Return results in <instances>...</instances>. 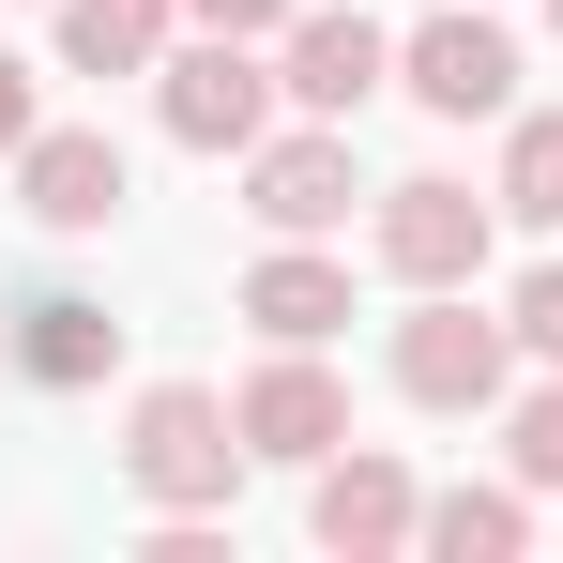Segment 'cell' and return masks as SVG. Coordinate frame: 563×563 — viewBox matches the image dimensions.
<instances>
[{"mask_svg": "<svg viewBox=\"0 0 563 563\" xmlns=\"http://www.w3.org/2000/svg\"><path fill=\"white\" fill-rule=\"evenodd\" d=\"M122 487H137L153 518H229V487H244V411H229L213 380H153V396L122 411Z\"/></svg>", "mask_w": 563, "mask_h": 563, "instance_id": "6da1fadb", "label": "cell"}, {"mask_svg": "<svg viewBox=\"0 0 563 563\" xmlns=\"http://www.w3.org/2000/svg\"><path fill=\"white\" fill-rule=\"evenodd\" d=\"M380 380L411 411H503L518 396V320H472V289H411V320L380 335Z\"/></svg>", "mask_w": 563, "mask_h": 563, "instance_id": "7a4b0ae2", "label": "cell"}, {"mask_svg": "<svg viewBox=\"0 0 563 563\" xmlns=\"http://www.w3.org/2000/svg\"><path fill=\"white\" fill-rule=\"evenodd\" d=\"M275 107H289V92H275V62H260L244 31H198V46L153 62V122H168L184 153H260Z\"/></svg>", "mask_w": 563, "mask_h": 563, "instance_id": "3957f363", "label": "cell"}, {"mask_svg": "<svg viewBox=\"0 0 563 563\" xmlns=\"http://www.w3.org/2000/svg\"><path fill=\"white\" fill-rule=\"evenodd\" d=\"M487 229H503V198L442 184V168L380 184V213H366V244H380V275H396V289H472V275H487Z\"/></svg>", "mask_w": 563, "mask_h": 563, "instance_id": "277c9868", "label": "cell"}, {"mask_svg": "<svg viewBox=\"0 0 563 563\" xmlns=\"http://www.w3.org/2000/svg\"><path fill=\"white\" fill-rule=\"evenodd\" d=\"M275 92L305 122H366V92H396V31H380L366 0H305L275 31Z\"/></svg>", "mask_w": 563, "mask_h": 563, "instance_id": "5b68a950", "label": "cell"}, {"mask_svg": "<svg viewBox=\"0 0 563 563\" xmlns=\"http://www.w3.org/2000/svg\"><path fill=\"white\" fill-rule=\"evenodd\" d=\"M305 533H320L335 563H396V549H427V487H411V457L335 442V457L305 472Z\"/></svg>", "mask_w": 563, "mask_h": 563, "instance_id": "8992f818", "label": "cell"}, {"mask_svg": "<svg viewBox=\"0 0 563 563\" xmlns=\"http://www.w3.org/2000/svg\"><path fill=\"white\" fill-rule=\"evenodd\" d=\"M396 92L427 107V122H503V107H518V31H503L487 0L427 15V31L396 46Z\"/></svg>", "mask_w": 563, "mask_h": 563, "instance_id": "52a82bcc", "label": "cell"}, {"mask_svg": "<svg viewBox=\"0 0 563 563\" xmlns=\"http://www.w3.org/2000/svg\"><path fill=\"white\" fill-rule=\"evenodd\" d=\"M122 198H137V168H122V137H107V122H31V153H15V213H31V229L92 244Z\"/></svg>", "mask_w": 563, "mask_h": 563, "instance_id": "ba28073f", "label": "cell"}, {"mask_svg": "<svg viewBox=\"0 0 563 563\" xmlns=\"http://www.w3.org/2000/svg\"><path fill=\"white\" fill-rule=\"evenodd\" d=\"M351 122H289V137H260L244 153V213L275 229V244H320V229H351Z\"/></svg>", "mask_w": 563, "mask_h": 563, "instance_id": "9c48e42d", "label": "cell"}, {"mask_svg": "<svg viewBox=\"0 0 563 563\" xmlns=\"http://www.w3.org/2000/svg\"><path fill=\"white\" fill-rule=\"evenodd\" d=\"M229 411H244V457H289V472H320L335 442H351V380L320 366V351H275Z\"/></svg>", "mask_w": 563, "mask_h": 563, "instance_id": "30bf717a", "label": "cell"}, {"mask_svg": "<svg viewBox=\"0 0 563 563\" xmlns=\"http://www.w3.org/2000/svg\"><path fill=\"white\" fill-rule=\"evenodd\" d=\"M0 366H15V380H46V396H92V380L122 366V320H107L92 289H31V305L0 320Z\"/></svg>", "mask_w": 563, "mask_h": 563, "instance_id": "8fae6325", "label": "cell"}, {"mask_svg": "<svg viewBox=\"0 0 563 563\" xmlns=\"http://www.w3.org/2000/svg\"><path fill=\"white\" fill-rule=\"evenodd\" d=\"M244 320H260L275 351H320V335H351V260H320V244H275V260H244Z\"/></svg>", "mask_w": 563, "mask_h": 563, "instance_id": "7c38bea8", "label": "cell"}, {"mask_svg": "<svg viewBox=\"0 0 563 563\" xmlns=\"http://www.w3.org/2000/svg\"><path fill=\"white\" fill-rule=\"evenodd\" d=\"M184 46V0H62V77H153Z\"/></svg>", "mask_w": 563, "mask_h": 563, "instance_id": "4fadbf2b", "label": "cell"}, {"mask_svg": "<svg viewBox=\"0 0 563 563\" xmlns=\"http://www.w3.org/2000/svg\"><path fill=\"white\" fill-rule=\"evenodd\" d=\"M427 549L442 563H518L533 549V487H442L427 503Z\"/></svg>", "mask_w": 563, "mask_h": 563, "instance_id": "5bb4252c", "label": "cell"}, {"mask_svg": "<svg viewBox=\"0 0 563 563\" xmlns=\"http://www.w3.org/2000/svg\"><path fill=\"white\" fill-rule=\"evenodd\" d=\"M503 213L518 229H563V107H503Z\"/></svg>", "mask_w": 563, "mask_h": 563, "instance_id": "9a60e30c", "label": "cell"}, {"mask_svg": "<svg viewBox=\"0 0 563 563\" xmlns=\"http://www.w3.org/2000/svg\"><path fill=\"white\" fill-rule=\"evenodd\" d=\"M503 457H518V487H549V503H563V380H533V396L503 411Z\"/></svg>", "mask_w": 563, "mask_h": 563, "instance_id": "2e32d148", "label": "cell"}, {"mask_svg": "<svg viewBox=\"0 0 563 563\" xmlns=\"http://www.w3.org/2000/svg\"><path fill=\"white\" fill-rule=\"evenodd\" d=\"M503 320H518V351H533V366H563V260H533V275L503 289Z\"/></svg>", "mask_w": 563, "mask_h": 563, "instance_id": "e0dca14e", "label": "cell"}, {"mask_svg": "<svg viewBox=\"0 0 563 563\" xmlns=\"http://www.w3.org/2000/svg\"><path fill=\"white\" fill-rule=\"evenodd\" d=\"M184 15H198V31H244V46H275L305 0H184Z\"/></svg>", "mask_w": 563, "mask_h": 563, "instance_id": "ac0fdd59", "label": "cell"}, {"mask_svg": "<svg viewBox=\"0 0 563 563\" xmlns=\"http://www.w3.org/2000/svg\"><path fill=\"white\" fill-rule=\"evenodd\" d=\"M31 122H46V107H31V62H15V46H0V168H15V153H31Z\"/></svg>", "mask_w": 563, "mask_h": 563, "instance_id": "d6986e66", "label": "cell"}, {"mask_svg": "<svg viewBox=\"0 0 563 563\" xmlns=\"http://www.w3.org/2000/svg\"><path fill=\"white\" fill-rule=\"evenodd\" d=\"M549 31H563V0H549Z\"/></svg>", "mask_w": 563, "mask_h": 563, "instance_id": "ffe728a7", "label": "cell"}]
</instances>
